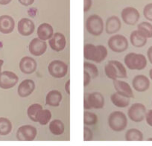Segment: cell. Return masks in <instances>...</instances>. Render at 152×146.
Wrapping results in <instances>:
<instances>
[{
    "label": "cell",
    "mask_w": 152,
    "mask_h": 146,
    "mask_svg": "<svg viewBox=\"0 0 152 146\" xmlns=\"http://www.w3.org/2000/svg\"><path fill=\"white\" fill-rule=\"evenodd\" d=\"M107 49L103 45H95L87 43L84 45V57L86 60L96 63H101L107 56Z\"/></svg>",
    "instance_id": "1"
},
{
    "label": "cell",
    "mask_w": 152,
    "mask_h": 146,
    "mask_svg": "<svg viewBox=\"0 0 152 146\" xmlns=\"http://www.w3.org/2000/svg\"><path fill=\"white\" fill-rule=\"evenodd\" d=\"M104 73L110 79L115 81L118 78H126L128 77L125 66L120 61H110L104 66Z\"/></svg>",
    "instance_id": "2"
},
{
    "label": "cell",
    "mask_w": 152,
    "mask_h": 146,
    "mask_svg": "<svg viewBox=\"0 0 152 146\" xmlns=\"http://www.w3.org/2000/svg\"><path fill=\"white\" fill-rule=\"evenodd\" d=\"M108 125L115 132H122L128 125V118L122 111H113L108 116Z\"/></svg>",
    "instance_id": "3"
},
{
    "label": "cell",
    "mask_w": 152,
    "mask_h": 146,
    "mask_svg": "<svg viewBox=\"0 0 152 146\" xmlns=\"http://www.w3.org/2000/svg\"><path fill=\"white\" fill-rule=\"evenodd\" d=\"M125 65L131 70H142L147 66V59L142 54L131 52L124 58Z\"/></svg>",
    "instance_id": "4"
},
{
    "label": "cell",
    "mask_w": 152,
    "mask_h": 146,
    "mask_svg": "<svg viewBox=\"0 0 152 146\" xmlns=\"http://www.w3.org/2000/svg\"><path fill=\"white\" fill-rule=\"evenodd\" d=\"M86 29L93 36H100L104 29V21L97 14L90 15L86 20Z\"/></svg>",
    "instance_id": "5"
},
{
    "label": "cell",
    "mask_w": 152,
    "mask_h": 146,
    "mask_svg": "<svg viewBox=\"0 0 152 146\" xmlns=\"http://www.w3.org/2000/svg\"><path fill=\"white\" fill-rule=\"evenodd\" d=\"M104 106V98L99 92L85 94L84 101V107L85 110L102 109Z\"/></svg>",
    "instance_id": "6"
},
{
    "label": "cell",
    "mask_w": 152,
    "mask_h": 146,
    "mask_svg": "<svg viewBox=\"0 0 152 146\" xmlns=\"http://www.w3.org/2000/svg\"><path fill=\"white\" fill-rule=\"evenodd\" d=\"M108 47L111 51L116 53H122L128 49V40L124 35H113L109 38L107 42Z\"/></svg>",
    "instance_id": "7"
},
{
    "label": "cell",
    "mask_w": 152,
    "mask_h": 146,
    "mask_svg": "<svg viewBox=\"0 0 152 146\" xmlns=\"http://www.w3.org/2000/svg\"><path fill=\"white\" fill-rule=\"evenodd\" d=\"M49 75L55 78H63L68 72V66L64 61L54 60L48 66Z\"/></svg>",
    "instance_id": "8"
},
{
    "label": "cell",
    "mask_w": 152,
    "mask_h": 146,
    "mask_svg": "<svg viewBox=\"0 0 152 146\" xmlns=\"http://www.w3.org/2000/svg\"><path fill=\"white\" fill-rule=\"evenodd\" d=\"M147 110L145 106L141 103L133 104L128 110V116L134 122H142L145 117Z\"/></svg>",
    "instance_id": "9"
},
{
    "label": "cell",
    "mask_w": 152,
    "mask_h": 146,
    "mask_svg": "<svg viewBox=\"0 0 152 146\" xmlns=\"http://www.w3.org/2000/svg\"><path fill=\"white\" fill-rule=\"evenodd\" d=\"M19 77L11 71H5L0 73V88L9 90L17 85Z\"/></svg>",
    "instance_id": "10"
},
{
    "label": "cell",
    "mask_w": 152,
    "mask_h": 146,
    "mask_svg": "<svg viewBox=\"0 0 152 146\" xmlns=\"http://www.w3.org/2000/svg\"><path fill=\"white\" fill-rule=\"evenodd\" d=\"M37 134L35 127L30 125L20 126L17 131V139L19 141H33Z\"/></svg>",
    "instance_id": "11"
},
{
    "label": "cell",
    "mask_w": 152,
    "mask_h": 146,
    "mask_svg": "<svg viewBox=\"0 0 152 146\" xmlns=\"http://www.w3.org/2000/svg\"><path fill=\"white\" fill-rule=\"evenodd\" d=\"M121 17L125 24L128 26H134L138 23L140 14L138 10L133 7H126L121 13Z\"/></svg>",
    "instance_id": "12"
},
{
    "label": "cell",
    "mask_w": 152,
    "mask_h": 146,
    "mask_svg": "<svg viewBox=\"0 0 152 146\" xmlns=\"http://www.w3.org/2000/svg\"><path fill=\"white\" fill-rule=\"evenodd\" d=\"M47 48L46 42L39 38L32 39L28 44L29 52L35 57H40L43 55L46 52Z\"/></svg>",
    "instance_id": "13"
},
{
    "label": "cell",
    "mask_w": 152,
    "mask_h": 146,
    "mask_svg": "<svg viewBox=\"0 0 152 146\" xmlns=\"http://www.w3.org/2000/svg\"><path fill=\"white\" fill-rule=\"evenodd\" d=\"M19 67H20V71L23 74L31 75L36 71L37 64V61L31 57L25 56L20 60Z\"/></svg>",
    "instance_id": "14"
},
{
    "label": "cell",
    "mask_w": 152,
    "mask_h": 146,
    "mask_svg": "<svg viewBox=\"0 0 152 146\" xmlns=\"http://www.w3.org/2000/svg\"><path fill=\"white\" fill-rule=\"evenodd\" d=\"M49 44L51 49L55 52H61L64 50L66 46V37L61 32H56L54 34L53 36L49 40Z\"/></svg>",
    "instance_id": "15"
},
{
    "label": "cell",
    "mask_w": 152,
    "mask_h": 146,
    "mask_svg": "<svg viewBox=\"0 0 152 146\" xmlns=\"http://www.w3.org/2000/svg\"><path fill=\"white\" fill-rule=\"evenodd\" d=\"M17 30L22 36H30L34 32L35 25L34 22L30 19L23 18L18 22Z\"/></svg>",
    "instance_id": "16"
},
{
    "label": "cell",
    "mask_w": 152,
    "mask_h": 146,
    "mask_svg": "<svg viewBox=\"0 0 152 146\" xmlns=\"http://www.w3.org/2000/svg\"><path fill=\"white\" fill-rule=\"evenodd\" d=\"M35 87H36V85L33 80H23L19 84L18 88H17V93H18L19 96L21 98L28 97L34 91Z\"/></svg>",
    "instance_id": "17"
},
{
    "label": "cell",
    "mask_w": 152,
    "mask_h": 146,
    "mask_svg": "<svg viewBox=\"0 0 152 146\" xmlns=\"http://www.w3.org/2000/svg\"><path fill=\"white\" fill-rule=\"evenodd\" d=\"M150 84L149 78L144 75H136L132 80L133 88L140 93L147 91L150 87Z\"/></svg>",
    "instance_id": "18"
},
{
    "label": "cell",
    "mask_w": 152,
    "mask_h": 146,
    "mask_svg": "<svg viewBox=\"0 0 152 146\" xmlns=\"http://www.w3.org/2000/svg\"><path fill=\"white\" fill-rule=\"evenodd\" d=\"M113 87L116 90V93H119V94L122 95L127 98H129V99L134 98V92H133V90L131 89V86L129 85L128 83L117 79L113 81Z\"/></svg>",
    "instance_id": "19"
},
{
    "label": "cell",
    "mask_w": 152,
    "mask_h": 146,
    "mask_svg": "<svg viewBox=\"0 0 152 146\" xmlns=\"http://www.w3.org/2000/svg\"><path fill=\"white\" fill-rule=\"evenodd\" d=\"M38 38L43 41L49 40L54 35V28L50 24L46 23H43L38 26L37 29Z\"/></svg>",
    "instance_id": "20"
},
{
    "label": "cell",
    "mask_w": 152,
    "mask_h": 146,
    "mask_svg": "<svg viewBox=\"0 0 152 146\" xmlns=\"http://www.w3.org/2000/svg\"><path fill=\"white\" fill-rule=\"evenodd\" d=\"M122 27V23L119 18L116 16H111L106 20L105 31L108 34L113 35L117 33Z\"/></svg>",
    "instance_id": "21"
},
{
    "label": "cell",
    "mask_w": 152,
    "mask_h": 146,
    "mask_svg": "<svg viewBox=\"0 0 152 146\" xmlns=\"http://www.w3.org/2000/svg\"><path fill=\"white\" fill-rule=\"evenodd\" d=\"M15 28V21L8 15H2L0 17V32L5 34L11 33Z\"/></svg>",
    "instance_id": "22"
},
{
    "label": "cell",
    "mask_w": 152,
    "mask_h": 146,
    "mask_svg": "<svg viewBox=\"0 0 152 146\" xmlns=\"http://www.w3.org/2000/svg\"><path fill=\"white\" fill-rule=\"evenodd\" d=\"M62 94L60 91L53 90L47 93L46 97V104L56 107H58L62 101Z\"/></svg>",
    "instance_id": "23"
},
{
    "label": "cell",
    "mask_w": 152,
    "mask_h": 146,
    "mask_svg": "<svg viewBox=\"0 0 152 146\" xmlns=\"http://www.w3.org/2000/svg\"><path fill=\"white\" fill-rule=\"evenodd\" d=\"M110 101L114 106L119 108H125L129 106L130 99L118 93H113L110 96Z\"/></svg>",
    "instance_id": "24"
},
{
    "label": "cell",
    "mask_w": 152,
    "mask_h": 146,
    "mask_svg": "<svg viewBox=\"0 0 152 146\" xmlns=\"http://www.w3.org/2000/svg\"><path fill=\"white\" fill-rule=\"evenodd\" d=\"M130 42L136 48H142L147 43V38L141 34L137 30L131 32L130 35Z\"/></svg>",
    "instance_id": "25"
},
{
    "label": "cell",
    "mask_w": 152,
    "mask_h": 146,
    "mask_svg": "<svg viewBox=\"0 0 152 146\" xmlns=\"http://www.w3.org/2000/svg\"><path fill=\"white\" fill-rule=\"evenodd\" d=\"M49 128L50 132L53 135L60 136L64 133L65 125H64V122L60 119H54L49 122Z\"/></svg>",
    "instance_id": "26"
},
{
    "label": "cell",
    "mask_w": 152,
    "mask_h": 146,
    "mask_svg": "<svg viewBox=\"0 0 152 146\" xmlns=\"http://www.w3.org/2000/svg\"><path fill=\"white\" fill-rule=\"evenodd\" d=\"M43 109V107L40 104H32L27 109L28 116L32 122H37V116Z\"/></svg>",
    "instance_id": "27"
},
{
    "label": "cell",
    "mask_w": 152,
    "mask_h": 146,
    "mask_svg": "<svg viewBox=\"0 0 152 146\" xmlns=\"http://www.w3.org/2000/svg\"><path fill=\"white\" fill-rule=\"evenodd\" d=\"M137 31L147 39L152 37V24L148 22H142L138 24Z\"/></svg>",
    "instance_id": "28"
},
{
    "label": "cell",
    "mask_w": 152,
    "mask_h": 146,
    "mask_svg": "<svg viewBox=\"0 0 152 146\" xmlns=\"http://www.w3.org/2000/svg\"><path fill=\"white\" fill-rule=\"evenodd\" d=\"M126 141H142L143 134L137 128H131L125 134Z\"/></svg>",
    "instance_id": "29"
},
{
    "label": "cell",
    "mask_w": 152,
    "mask_h": 146,
    "mask_svg": "<svg viewBox=\"0 0 152 146\" xmlns=\"http://www.w3.org/2000/svg\"><path fill=\"white\" fill-rule=\"evenodd\" d=\"M12 123L8 119L0 117V135H8L12 131Z\"/></svg>",
    "instance_id": "30"
},
{
    "label": "cell",
    "mask_w": 152,
    "mask_h": 146,
    "mask_svg": "<svg viewBox=\"0 0 152 146\" xmlns=\"http://www.w3.org/2000/svg\"><path fill=\"white\" fill-rule=\"evenodd\" d=\"M52 115L49 110L43 109L37 116V122L41 125H46L50 122Z\"/></svg>",
    "instance_id": "31"
},
{
    "label": "cell",
    "mask_w": 152,
    "mask_h": 146,
    "mask_svg": "<svg viewBox=\"0 0 152 146\" xmlns=\"http://www.w3.org/2000/svg\"><path fill=\"white\" fill-rule=\"evenodd\" d=\"M98 122V116L96 113L89 111H84V123L85 125H95Z\"/></svg>",
    "instance_id": "32"
},
{
    "label": "cell",
    "mask_w": 152,
    "mask_h": 146,
    "mask_svg": "<svg viewBox=\"0 0 152 146\" xmlns=\"http://www.w3.org/2000/svg\"><path fill=\"white\" fill-rule=\"evenodd\" d=\"M84 71L88 72L91 78H96L99 75V69L97 66L94 64H92L90 62H84Z\"/></svg>",
    "instance_id": "33"
},
{
    "label": "cell",
    "mask_w": 152,
    "mask_h": 146,
    "mask_svg": "<svg viewBox=\"0 0 152 146\" xmlns=\"http://www.w3.org/2000/svg\"><path fill=\"white\" fill-rule=\"evenodd\" d=\"M143 15L148 21L152 22V3L147 4L143 8Z\"/></svg>",
    "instance_id": "34"
},
{
    "label": "cell",
    "mask_w": 152,
    "mask_h": 146,
    "mask_svg": "<svg viewBox=\"0 0 152 146\" xmlns=\"http://www.w3.org/2000/svg\"><path fill=\"white\" fill-rule=\"evenodd\" d=\"M93 138V134L91 130L87 127L84 128V141H91Z\"/></svg>",
    "instance_id": "35"
},
{
    "label": "cell",
    "mask_w": 152,
    "mask_h": 146,
    "mask_svg": "<svg viewBox=\"0 0 152 146\" xmlns=\"http://www.w3.org/2000/svg\"><path fill=\"white\" fill-rule=\"evenodd\" d=\"M146 122L150 127H152V110H149L146 113L145 117Z\"/></svg>",
    "instance_id": "36"
},
{
    "label": "cell",
    "mask_w": 152,
    "mask_h": 146,
    "mask_svg": "<svg viewBox=\"0 0 152 146\" xmlns=\"http://www.w3.org/2000/svg\"><path fill=\"white\" fill-rule=\"evenodd\" d=\"M90 81H91V76L90 75L88 72L86 71H84V86L87 87L90 84Z\"/></svg>",
    "instance_id": "37"
},
{
    "label": "cell",
    "mask_w": 152,
    "mask_h": 146,
    "mask_svg": "<svg viewBox=\"0 0 152 146\" xmlns=\"http://www.w3.org/2000/svg\"><path fill=\"white\" fill-rule=\"evenodd\" d=\"M93 5V1L92 0H84V11L87 12Z\"/></svg>",
    "instance_id": "38"
},
{
    "label": "cell",
    "mask_w": 152,
    "mask_h": 146,
    "mask_svg": "<svg viewBox=\"0 0 152 146\" xmlns=\"http://www.w3.org/2000/svg\"><path fill=\"white\" fill-rule=\"evenodd\" d=\"M18 1L23 6H30L34 2L35 0H18Z\"/></svg>",
    "instance_id": "39"
},
{
    "label": "cell",
    "mask_w": 152,
    "mask_h": 146,
    "mask_svg": "<svg viewBox=\"0 0 152 146\" xmlns=\"http://www.w3.org/2000/svg\"><path fill=\"white\" fill-rule=\"evenodd\" d=\"M147 57L148 59L149 62L152 64V46L148 48L147 51Z\"/></svg>",
    "instance_id": "40"
},
{
    "label": "cell",
    "mask_w": 152,
    "mask_h": 146,
    "mask_svg": "<svg viewBox=\"0 0 152 146\" xmlns=\"http://www.w3.org/2000/svg\"><path fill=\"white\" fill-rule=\"evenodd\" d=\"M64 88H65V91L66 92V93L68 95H70V80L66 82L65 85H64Z\"/></svg>",
    "instance_id": "41"
},
{
    "label": "cell",
    "mask_w": 152,
    "mask_h": 146,
    "mask_svg": "<svg viewBox=\"0 0 152 146\" xmlns=\"http://www.w3.org/2000/svg\"><path fill=\"white\" fill-rule=\"evenodd\" d=\"M12 0H0V5H8Z\"/></svg>",
    "instance_id": "42"
},
{
    "label": "cell",
    "mask_w": 152,
    "mask_h": 146,
    "mask_svg": "<svg viewBox=\"0 0 152 146\" xmlns=\"http://www.w3.org/2000/svg\"><path fill=\"white\" fill-rule=\"evenodd\" d=\"M4 64V61L2 59H0V73L2 72V67Z\"/></svg>",
    "instance_id": "43"
},
{
    "label": "cell",
    "mask_w": 152,
    "mask_h": 146,
    "mask_svg": "<svg viewBox=\"0 0 152 146\" xmlns=\"http://www.w3.org/2000/svg\"><path fill=\"white\" fill-rule=\"evenodd\" d=\"M149 77H150V78L152 81V69H151L150 71H149Z\"/></svg>",
    "instance_id": "44"
},
{
    "label": "cell",
    "mask_w": 152,
    "mask_h": 146,
    "mask_svg": "<svg viewBox=\"0 0 152 146\" xmlns=\"http://www.w3.org/2000/svg\"><path fill=\"white\" fill-rule=\"evenodd\" d=\"M148 141H152V138H148Z\"/></svg>",
    "instance_id": "45"
},
{
    "label": "cell",
    "mask_w": 152,
    "mask_h": 146,
    "mask_svg": "<svg viewBox=\"0 0 152 146\" xmlns=\"http://www.w3.org/2000/svg\"><path fill=\"white\" fill-rule=\"evenodd\" d=\"M151 105H152V103H151Z\"/></svg>",
    "instance_id": "46"
}]
</instances>
